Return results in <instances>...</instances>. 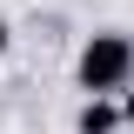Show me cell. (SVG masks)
<instances>
[{
  "label": "cell",
  "mask_w": 134,
  "mask_h": 134,
  "mask_svg": "<svg viewBox=\"0 0 134 134\" xmlns=\"http://www.w3.org/2000/svg\"><path fill=\"white\" fill-rule=\"evenodd\" d=\"M74 87H81L87 100H114V94H127L134 87V40L127 34H87L81 40V54H74Z\"/></svg>",
  "instance_id": "obj_1"
},
{
  "label": "cell",
  "mask_w": 134,
  "mask_h": 134,
  "mask_svg": "<svg viewBox=\"0 0 134 134\" xmlns=\"http://www.w3.org/2000/svg\"><path fill=\"white\" fill-rule=\"evenodd\" d=\"M74 134H121V100H81V114H74Z\"/></svg>",
  "instance_id": "obj_2"
},
{
  "label": "cell",
  "mask_w": 134,
  "mask_h": 134,
  "mask_svg": "<svg viewBox=\"0 0 134 134\" xmlns=\"http://www.w3.org/2000/svg\"><path fill=\"white\" fill-rule=\"evenodd\" d=\"M121 127H134V87L121 94Z\"/></svg>",
  "instance_id": "obj_3"
},
{
  "label": "cell",
  "mask_w": 134,
  "mask_h": 134,
  "mask_svg": "<svg viewBox=\"0 0 134 134\" xmlns=\"http://www.w3.org/2000/svg\"><path fill=\"white\" fill-rule=\"evenodd\" d=\"M7 47H14V27H7V20H0V60H7Z\"/></svg>",
  "instance_id": "obj_4"
}]
</instances>
